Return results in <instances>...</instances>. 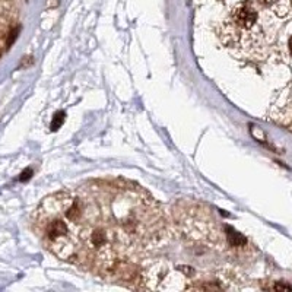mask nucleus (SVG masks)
I'll use <instances>...</instances> for the list:
<instances>
[{
    "label": "nucleus",
    "mask_w": 292,
    "mask_h": 292,
    "mask_svg": "<svg viewBox=\"0 0 292 292\" xmlns=\"http://www.w3.org/2000/svg\"><path fill=\"white\" fill-rule=\"evenodd\" d=\"M228 20L244 29H257L260 15H259L257 7L253 4V1L244 0L233 7Z\"/></svg>",
    "instance_id": "obj_1"
},
{
    "label": "nucleus",
    "mask_w": 292,
    "mask_h": 292,
    "mask_svg": "<svg viewBox=\"0 0 292 292\" xmlns=\"http://www.w3.org/2000/svg\"><path fill=\"white\" fill-rule=\"evenodd\" d=\"M64 117H66V114H64L63 111H57V113L54 114L53 121H51V126H50L53 132L58 130V129L63 126V123H64Z\"/></svg>",
    "instance_id": "obj_2"
},
{
    "label": "nucleus",
    "mask_w": 292,
    "mask_h": 292,
    "mask_svg": "<svg viewBox=\"0 0 292 292\" xmlns=\"http://www.w3.org/2000/svg\"><path fill=\"white\" fill-rule=\"evenodd\" d=\"M263 6L266 7H271V9H275L278 10V4L281 3V0H259Z\"/></svg>",
    "instance_id": "obj_3"
},
{
    "label": "nucleus",
    "mask_w": 292,
    "mask_h": 292,
    "mask_svg": "<svg viewBox=\"0 0 292 292\" xmlns=\"http://www.w3.org/2000/svg\"><path fill=\"white\" fill-rule=\"evenodd\" d=\"M290 50H291V54H292V37L291 39H290Z\"/></svg>",
    "instance_id": "obj_4"
}]
</instances>
